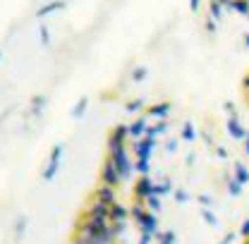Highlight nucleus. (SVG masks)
I'll return each mask as SVG.
<instances>
[{
    "label": "nucleus",
    "mask_w": 249,
    "mask_h": 244,
    "mask_svg": "<svg viewBox=\"0 0 249 244\" xmlns=\"http://www.w3.org/2000/svg\"><path fill=\"white\" fill-rule=\"evenodd\" d=\"M218 10L240 29L249 34V0H211Z\"/></svg>",
    "instance_id": "1"
},
{
    "label": "nucleus",
    "mask_w": 249,
    "mask_h": 244,
    "mask_svg": "<svg viewBox=\"0 0 249 244\" xmlns=\"http://www.w3.org/2000/svg\"><path fill=\"white\" fill-rule=\"evenodd\" d=\"M245 244H249V227H247V232H245Z\"/></svg>",
    "instance_id": "2"
}]
</instances>
